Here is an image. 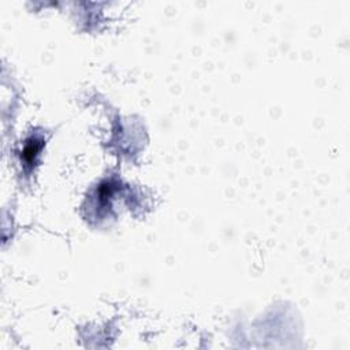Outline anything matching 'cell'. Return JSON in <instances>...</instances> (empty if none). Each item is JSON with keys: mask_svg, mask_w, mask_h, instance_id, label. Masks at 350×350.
Returning <instances> with one entry per match:
<instances>
[{"mask_svg": "<svg viewBox=\"0 0 350 350\" xmlns=\"http://www.w3.org/2000/svg\"><path fill=\"white\" fill-rule=\"evenodd\" d=\"M40 149H41V141L37 138H33V140L27 142L26 147L23 149V158H25L27 163L30 164L34 162V159L40 152Z\"/></svg>", "mask_w": 350, "mask_h": 350, "instance_id": "6da1fadb", "label": "cell"}]
</instances>
